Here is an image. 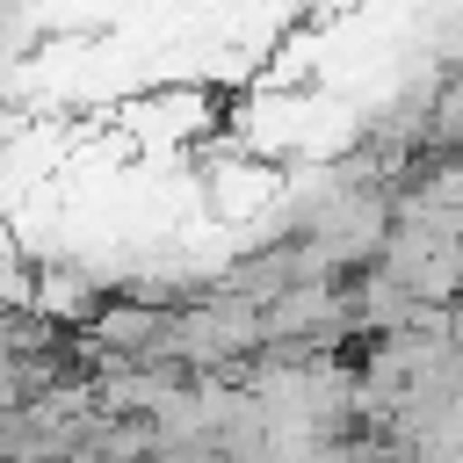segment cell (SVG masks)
I'll return each mask as SVG.
<instances>
[{
    "instance_id": "1",
    "label": "cell",
    "mask_w": 463,
    "mask_h": 463,
    "mask_svg": "<svg viewBox=\"0 0 463 463\" xmlns=\"http://www.w3.org/2000/svg\"><path fill=\"white\" fill-rule=\"evenodd\" d=\"M145 463H224V456H217L210 434H174V441H159Z\"/></svg>"
}]
</instances>
